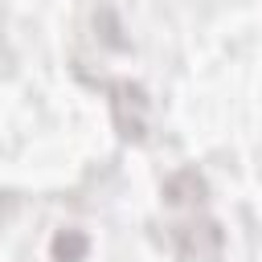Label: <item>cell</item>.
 Wrapping results in <instances>:
<instances>
[{
    "instance_id": "6da1fadb",
    "label": "cell",
    "mask_w": 262,
    "mask_h": 262,
    "mask_svg": "<svg viewBox=\"0 0 262 262\" xmlns=\"http://www.w3.org/2000/svg\"><path fill=\"white\" fill-rule=\"evenodd\" d=\"M111 111H115V123L127 139H143V127H147V98L139 86L131 82H115L111 86Z\"/></svg>"
},
{
    "instance_id": "7a4b0ae2",
    "label": "cell",
    "mask_w": 262,
    "mask_h": 262,
    "mask_svg": "<svg viewBox=\"0 0 262 262\" xmlns=\"http://www.w3.org/2000/svg\"><path fill=\"white\" fill-rule=\"evenodd\" d=\"M172 237H176V246H180V254H184L188 262H213V258L221 254V242H225L217 221H188V225H176Z\"/></svg>"
},
{
    "instance_id": "3957f363",
    "label": "cell",
    "mask_w": 262,
    "mask_h": 262,
    "mask_svg": "<svg viewBox=\"0 0 262 262\" xmlns=\"http://www.w3.org/2000/svg\"><path fill=\"white\" fill-rule=\"evenodd\" d=\"M205 192L209 188H205V176L196 168H180V172H172L164 180V201L168 205H201Z\"/></svg>"
},
{
    "instance_id": "277c9868",
    "label": "cell",
    "mask_w": 262,
    "mask_h": 262,
    "mask_svg": "<svg viewBox=\"0 0 262 262\" xmlns=\"http://www.w3.org/2000/svg\"><path fill=\"white\" fill-rule=\"evenodd\" d=\"M86 250H90V237H86L82 229H61V233L49 242L53 262H82V258H86Z\"/></svg>"
}]
</instances>
